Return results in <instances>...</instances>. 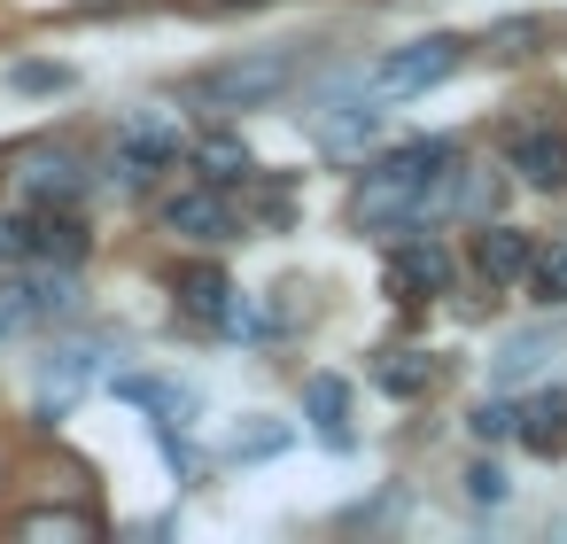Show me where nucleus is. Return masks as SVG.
I'll list each match as a JSON object with an SVG mask.
<instances>
[{"mask_svg":"<svg viewBox=\"0 0 567 544\" xmlns=\"http://www.w3.org/2000/svg\"><path fill=\"white\" fill-rule=\"evenodd\" d=\"M458 164L451 141H412L373 156V172L350 187V226L358 234H420L443 218V172Z\"/></svg>","mask_w":567,"mask_h":544,"instance_id":"obj_1","label":"nucleus"},{"mask_svg":"<svg viewBox=\"0 0 567 544\" xmlns=\"http://www.w3.org/2000/svg\"><path fill=\"white\" fill-rule=\"evenodd\" d=\"M86 257V211L63 195H17L0 211V265H79Z\"/></svg>","mask_w":567,"mask_h":544,"instance_id":"obj_2","label":"nucleus"},{"mask_svg":"<svg viewBox=\"0 0 567 544\" xmlns=\"http://www.w3.org/2000/svg\"><path fill=\"white\" fill-rule=\"evenodd\" d=\"M458 63H466V40H458V32H427V40H404L396 55H381L365 86H373L381 102H412V94L443 86Z\"/></svg>","mask_w":567,"mask_h":544,"instance_id":"obj_3","label":"nucleus"},{"mask_svg":"<svg viewBox=\"0 0 567 544\" xmlns=\"http://www.w3.org/2000/svg\"><path fill=\"white\" fill-rule=\"evenodd\" d=\"M288 79H296V48H265V55L210 63V71L195 79V102H210V110H257V102H272Z\"/></svg>","mask_w":567,"mask_h":544,"instance_id":"obj_4","label":"nucleus"},{"mask_svg":"<svg viewBox=\"0 0 567 544\" xmlns=\"http://www.w3.org/2000/svg\"><path fill=\"white\" fill-rule=\"evenodd\" d=\"M117 373V342H55L48 358H40V373H32V397H40V412H71L79 397H94L102 381Z\"/></svg>","mask_w":567,"mask_h":544,"instance_id":"obj_5","label":"nucleus"},{"mask_svg":"<svg viewBox=\"0 0 567 544\" xmlns=\"http://www.w3.org/2000/svg\"><path fill=\"white\" fill-rule=\"evenodd\" d=\"M71 311V265H9L0 280V342H17Z\"/></svg>","mask_w":567,"mask_h":544,"instance_id":"obj_6","label":"nucleus"},{"mask_svg":"<svg viewBox=\"0 0 567 544\" xmlns=\"http://www.w3.org/2000/svg\"><path fill=\"white\" fill-rule=\"evenodd\" d=\"M179 164V125L172 117H125V133H117V179L125 187H148L156 172H172Z\"/></svg>","mask_w":567,"mask_h":544,"instance_id":"obj_7","label":"nucleus"},{"mask_svg":"<svg viewBox=\"0 0 567 544\" xmlns=\"http://www.w3.org/2000/svg\"><path fill=\"white\" fill-rule=\"evenodd\" d=\"M164 226L187 234V242H234L241 234V203H234V187L203 179V187H187V195L164 203Z\"/></svg>","mask_w":567,"mask_h":544,"instance_id":"obj_8","label":"nucleus"},{"mask_svg":"<svg viewBox=\"0 0 567 544\" xmlns=\"http://www.w3.org/2000/svg\"><path fill=\"white\" fill-rule=\"evenodd\" d=\"M179 311H187L195 327L249 335V304H241V288H234L218 265H187V273H179Z\"/></svg>","mask_w":567,"mask_h":544,"instance_id":"obj_9","label":"nucleus"},{"mask_svg":"<svg viewBox=\"0 0 567 544\" xmlns=\"http://www.w3.org/2000/svg\"><path fill=\"white\" fill-rule=\"evenodd\" d=\"M373 133H381V94H373V86L327 94V110H319V125H311V141H319L327 156H358Z\"/></svg>","mask_w":567,"mask_h":544,"instance_id":"obj_10","label":"nucleus"},{"mask_svg":"<svg viewBox=\"0 0 567 544\" xmlns=\"http://www.w3.org/2000/svg\"><path fill=\"white\" fill-rule=\"evenodd\" d=\"M505 164H513V179L559 195V187H567V133H551V125H513V133H505Z\"/></svg>","mask_w":567,"mask_h":544,"instance_id":"obj_11","label":"nucleus"},{"mask_svg":"<svg viewBox=\"0 0 567 544\" xmlns=\"http://www.w3.org/2000/svg\"><path fill=\"white\" fill-rule=\"evenodd\" d=\"M381 280H389V296H404V304H427V296H443V280H451V257L435 249V242H396L389 249V265H381Z\"/></svg>","mask_w":567,"mask_h":544,"instance_id":"obj_12","label":"nucleus"},{"mask_svg":"<svg viewBox=\"0 0 567 544\" xmlns=\"http://www.w3.org/2000/svg\"><path fill=\"white\" fill-rule=\"evenodd\" d=\"M110 389H117L125 404H141L164 435H179V428L195 420V389H187V381H172V373H110Z\"/></svg>","mask_w":567,"mask_h":544,"instance_id":"obj_13","label":"nucleus"},{"mask_svg":"<svg viewBox=\"0 0 567 544\" xmlns=\"http://www.w3.org/2000/svg\"><path fill=\"white\" fill-rule=\"evenodd\" d=\"M528 265H536V242H528V234H513V226H482V234H474V273H482L489 288H520Z\"/></svg>","mask_w":567,"mask_h":544,"instance_id":"obj_14","label":"nucleus"},{"mask_svg":"<svg viewBox=\"0 0 567 544\" xmlns=\"http://www.w3.org/2000/svg\"><path fill=\"white\" fill-rule=\"evenodd\" d=\"M303 412H311V435L327 443V451H350L358 435H350V381L342 373H311L303 381Z\"/></svg>","mask_w":567,"mask_h":544,"instance_id":"obj_15","label":"nucleus"},{"mask_svg":"<svg viewBox=\"0 0 567 544\" xmlns=\"http://www.w3.org/2000/svg\"><path fill=\"white\" fill-rule=\"evenodd\" d=\"M288 443H296V428H288V420H265V412H249V420H234V428H226L218 459H234V466H257V459H280Z\"/></svg>","mask_w":567,"mask_h":544,"instance_id":"obj_16","label":"nucleus"},{"mask_svg":"<svg viewBox=\"0 0 567 544\" xmlns=\"http://www.w3.org/2000/svg\"><path fill=\"white\" fill-rule=\"evenodd\" d=\"M513 435H520L528 451H567V389H536V397H520Z\"/></svg>","mask_w":567,"mask_h":544,"instance_id":"obj_17","label":"nucleus"},{"mask_svg":"<svg viewBox=\"0 0 567 544\" xmlns=\"http://www.w3.org/2000/svg\"><path fill=\"white\" fill-rule=\"evenodd\" d=\"M373 381H381L389 397H404V404H412V397H427V389H435V366H427V350H381V358H373Z\"/></svg>","mask_w":567,"mask_h":544,"instance_id":"obj_18","label":"nucleus"},{"mask_svg":"<svg viewBox=\"0 0 567 544\" xmlns=\"http://www.w3.org/2000/svg\"><path fill=\"white\" fill-rule=\"evenodd\" d=\"M195 164H203V179H218V187H249V172H257L234 133H203V141H195Z\"/></svg>","mask_w":567,"mask_h":544,"instance_id":"obj_19","label":"nucleus"},{"mask_svg":"<svg viewBox=\"0 0 567 544\" xmlns=\"http://www.w3.org/2000/svg\"><path fill=\"white\" fill-rule=\"evenodd\" d=\"M544 358H551V335H513V342L497 350V389L536 381V373H544Z\"/></svg>","mask_w":567,"mask_h":544,"instance_id":"obj_20","label":"nucleus"},{"mask_svg":"<svg viewBox=\"0 0 567 544\" xmlns=\"http://www.w3.org/2000/svg\"><path fill=\"white\" fill-rule=\"evenodd\" d=\"M528 296H536L544 311H559V304H567V242L536 249V265H528Z\"/></svg>","mask_w":567,"mask_h":544,"instance_id":"obj_21","label":"nucleus"},{"mask_svg":"<svg viewBox=\"0 0 567 544\" xmlns=\"http://www.w3.org/2000/svg\"><path fill=\"white\" fill-rule=\"evenodd\" d=\"M466 497H474V505H505V466H497V459H474V466H466Z\"/></svg>","mask_w":567,"mask_h":544,"instance_id":"obj_22","label":"nucleus"},{"mask_svg":"<svg viewBox=\"0 0 567 544\" xmlns=\"http://www.w3.org/2000/svg\"><path fill=\"white\" fill-rule=\"evenodd\" d=\"M17 528H24V536H48V528H55V536H94V521H86V513H24Z\"/></svg>","mask_w":567,"mask_h":544,"instance_id":"obj_23","label":"nucleus"},{"mask_svg":"<svg viewBox=\"0 0 567 544\" xmlns=\"http://www.w3.org/2000/svg\"><path fill=\"white\" fill-rule=\"evenodd\" d=\"M513 420H520V404H482V412H474V435L497 443V435H513Z\"/></svg>","mask_w":567,"mask_h":544,"instance_id":"obj_24","label":"nucleus"},{"mask_svg":"<svg viewBox=\"0 0 567 544\" xmlns=\"http://www.w3.org/2000/svg\"><path fill=\"white\" fill-rule=\"evenodd\" d=\"M17 86H32V94H63L71 71H63V63H32V71H17Z\"/></svg>","mask_w":567,"mask_h":544,"instance_id":"obj_25","label":"nucleus"},{"mask_svg":"<svg viewBox=\"0 0 567 544\" xmlns=\"http://www.w3.org/2000/svg\"><path fill=\"white\" fill-rule=\"evenodd\" d=\"M528 40H536V24H497V32H489L497 55H528Z\"/></svg>","mask_w":567,"mask_h":544,"instance_id":"obj_26","label":"nucleus"}]
</instances>
